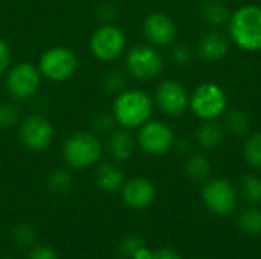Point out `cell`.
I'll return each mask as SVG.
<instances>
[{"label": "cell", "instance_id": "obj_15", "mask_svg": "<svg viewBox=\"0 0 261 259\" xmlns=\"http://www.w3.org/2000/svg\"><path fill=\"white\" fill-rule=\"evenodd\" d=\"M138 148L136 136H133L132 130L127 128H118L112 130L109 133L107 142L104 145V150L110 156V159L116 163L127 162L133 157L135 151Z\"/></svg>", "mask_w": 261, "mask_h": 259}, {"label": "cell", "instance_id": "obj_25", "mask_svg": "<svg viewBox=\"0 0 261 259\" xmlns=\"http://www.w3.org/2000/svg\"><path fill=\"white\" fill-rule=\"evenodd\" d=\"M243 157L246 163L255 169H261V131L249 133L243 147Z\"/></svg>", "mask_w": 261, "mask_h": 259}, {"label": "cell", "instance_id": "obj_4", "mask_svg": "<svg viewBox=\"0 0 261 259\" xmlns=\"http://www.w3.org/2000/svg\"><path fill=\"white\" fill-rule=\"evenodd\" d=\"M41 73L37 64L31 61H20L12 64L3 76L5 92L14 102H28L37 96L41 87Z\"/></svg>", "mask_w": 261, "mask_h": 259}, {"label": "cell", "instance_id": "obj_28", "mask_svg": "<svg viewBox=\"0 0 261 259\" xmlns=\"http://www.w3.org/2000/svg\"><path fill=\"white\" fill-rule=\"evenodd\" d=\"M35 237H37L35 229L31 224H28V223L17 224L12 229V232H11V238H12L14 244L18 246V247H21V249L32 246L34 241H35Z\"/></svg>", "mask_w": 261, "mask_h": 259}, {"label": "cell", "instance_id": "obj_20", "mask_svg": "<svg viewBox=\"0 0 261 259\" xmlns=\"http://www.w3.org/2000/svg\"><path fill=\"white\" fill-rule=\"evenodd\" d=\"M185 176L193 183H205L211 176V162L202 153H191L185 162Z\"/></svg>", "mask_w": 261, "mask_h": 259}, {"label": "cell", "instance_id": "obj_38", "mask_svg": "<svg viewBox=\"0 0 261 259\" xmlns=\"http://www.w3.org/2000/svg\"><path fill=\"white\" fill-rule=\"evenodd\" d=\"M3 259H15V258H3Z\"/></svg>", "mask_w": 261, "mask_h": 259}, {"label": "cell", "instance_id": "obj_1", "mask_svg": "<svg viewBox=\"0 0 261 259\" xmlns=\"http://www.w3.org/2000/svg\"><path fill=\"white\" fill-rule=\"evenodd\" d=\"M154 99L142 89H124L115 95L110 113L118 127L127 130H138L153 118Z\"/></svg>", "mask_w": 261, "mask_h": 259}, {"label": "cell", "instance_id": "obj_13", "mask_svg": "<svg viewBox=\"0 0 261 259\" xmlns=\"http://www.w3.org/2000/svg\"><path fill=\"white\" fill-rule=\"evenodd\" d=\"M142 35L154 47L171 46L177 38L176 21L162 11H153L142 21Z\"/></svg>", "mask_w": 261, "mask_h": 259}, {"label": "cell", "instance_id": "obj_5", "mask_svg": "<svg viewBox=\"0 0 261 259\" xmlns=\"http://www.w3.org/2000/svg\"><path fill=\"white\" fill-rule=\"evenodd\" d=\"M125 72L136 81H151L156 79L165 69V60L154 47L148 43L132 46L124 53Z\"/></svg>", "mask_w": 261, "mask_h": 259}, {"label": "cell", "instance_id": "obj_33", "mask_svg": "<svg viewBox=\"0 0 261 259\" xmlns=\"http://www.w3.org/2000/svg\"><path fill=\"white\" fill-rule=\"evenodd\" d=\"M28 259H60L57 250L47 244H38V246H32L29 253H28Z\"/></svg>", "mask_w": 261, "mask_h": 259}, {"label": "cell", "instance_id": "obj_7", "mask_svg": "<svg viewBox=\"0 0 261 259\" xmlns=\"http://www.w3.org/2000/svg\"><path fill=\"white\" fill-rule=\"evenodd\" d=\"M89 49L95 60L113 63L127 50V35L116 23L99 24L89 38Z\"/></svg>", "mask_w": 261, "mask_h": 259}, {"label": "cell", "instance_id": "obj_21", "mask_svg": "<svg viewBox=\"0 0 261 259\" xmlns=\"http://www.w3.org/2000/svg\"><path fill=\"white\" fill-rule=\"evenodd\" d=\"M223 128L234 137H246L251 133V119L243 110H226L223 114Z\"/></svg>", "mask_w": 261, "mask_h": 259}, {"label": "cell", "instance_id": "obj_16", "mask_svg": "<svg viewBox=\"0 0 261 259\" xmlns=\"http://www.w3.org/2000/svg\"><path fill=\"white\" fill-rule=\"evenodd\" d=\"M229 52V37L219 29L205 32L197 43V53L206 63H217Z\"/></svg>", "mask_w": 261, "mask_h": 259}, {"label": "cell", "instance_id": "obj_14", "mask_svg": "<svg viewBox=\"0 0 261 259\" xmlns=\"http://www.w3.org/2000/svg\"><path fill=\"white\" fill-rule=\"evenodd\" d=\"M119 192L124 205L133 211H144L156 200V186L145 177H132L125 180Z\"/></svg>", "mask_w": 261, "mask_h": 259}, {"label": "cell", "instance_id": "obj_37", "mask_svg": "<svg viewBox=\"0 0 261 259\" xmlns=\"http://www.w3.org/2000/svg\"><path fill=\"white\" fill-rule=\"evenodd\" d=\"M151 256H153V250L148 249L147 246H142V247L133 255V258L132 259H151Z\"/></svg>", "mask_w": 261, "mask_h": 259}, {"label": "cell", "instance_id": "obj_11", "mask_svg": "<svg viewBox=\"0 0 261 259\" xmlns=\"http://www.w3.org/2000/svg\"><path fill=\"white\" fill-rule=\"evenodd\" d=\"M176 134L173 128L159 119H150L138 128L136 143L141 151L150 156H164L173 150Z\"/></svg>", "mask_w": 261, "mask_h": 259}, {"label": "cell", "instance_id": "obj_3", "mask_svg": "<svg viewBox=\"0 0 261 259\" xmlns=\"http://www.w3.org/2000/svg\"><path fill=\"white\" fill-rule=\"evenodd\" d=\"M228 37L242 50H261V6L243 5L232 11L228 20Z\"/></svg>", "mask_w": 261, "mask_h": 259}, {"label": "cell", "instance_id": "obj_10", "mask_svg": "<svg viewBox=\"0 0 261 259\" xmlns=\"http://www.w3.org/2000/svg\"><path fill=\"white\" fill-rule=\"evenodd\" d=\"M202 202L211 214L226 217L239 208V191L226 179H211L203 183Z\"/></svg>", "mask_w": 261, "mask_h": 259}, {"label": "cell", "instance_id": "obj_29", "mask_svg": "<svg viewBox=\"0 0 261 259\" xmlns=\"http://www.w3.org/2000/svg\"><path fill=\"white\" fill-rule=\"evenodd\" d=\"M142 246H145V243H144V240L141 238V237H138V235H128V237H125L121 243H119V255L121 256H124L125 259H132L133 258V255L142 247Z\"/></svg>", "mask_w": 261, "mask_h": 259}, {"label": "cell", "instance_id": "obj_22", "mask_svg": "<svg viewBox=\"0 0 261 259\" xmlns=\"http://www.w3.org/2000/svg\"><path fill=\"white\" fill-rule=\"evenodd\" d=\"M46 185L52 194H57V195L67 194L73 186V176L70 172V168L60 166V168L52 169L46 179Z\"/></svg>", "mask_w": 261, "mask_h": 259}, {"label": "cell", "instance_id": "obj_35", "mask_svg": "<svg viewBox=\"0 0 261 259\" xmlns=\"http://www.w3.org/2000/svg\"><path fill=\"white\" fill-rule=\"evenodd\" d=\"M151 259H182V256L170 247H162L158 250H153V256Z\"/></svg>", "mask_w": 261, "mask_h": 259}, {"label": "cell", "instance_id": "obj_24", "mask_svg": "<svg viewBox=\"0 0 261 259\" xmlns=\"http://www.w3.org/2000/svg\"><path fill=\"white\" fill-rule=\"evenodd\" d=\"M240 197L251 206L261 203V179L255 174H246L240 180Z\"/></svg>", "mask_w": 261, "mask_h": 259}, {"label": "cell", "instance_id": "obj_26", "mask_svg": "<svg viewBox=\"0 0 261 259\" xmlns=\"http://www.w3.org/2000/svg\"><path fill=\"white\" fill-rule=\"evenodd\" d=\"M101 89H102V92H106L109 95L121 93L124 89H127L125 73L121 72V70H116V69L106 72L102 79H101Z\"/></svg>", "mask_w": 261, "mask_h": 259}, {"label": "cell", "instance_id": "obj_17", "mask_svg": "<svg viewBox=\"0 0 261 259\" xmlns=\"http://www.w3.org/2000/svg\"><path fill=\"white\" fill-rule=\"evenodd\" d=\"M95 185L98 189H101L106 194H115L119 192L125 177L122 169L118 166L116 162H99L95 166Z\"/></svg>", "mask_w": 261, "mask_h": 259}, {"label": "cell", "instance_id": "obj_34", "mask_svg": "<svg viewBox=\"0 0 261 259\" xmlns=\"http://www.w3.org/2000/svg\"><path fill=\"white\" fill-rule=\"evenodd\" d=\"M12 66V52L9 44L0 37V78L5 76L8 69Z\"/></svg>", "mask_w": 261, "mask_h": 259}, {"label": "cell", "instance_id": "obj_8", "mask_svg": "<svg viewBox=\"0 0 261 259\" xmlns=\"http://www.w3.org/2000/svg\"><path fill=\"white\" fill-rule=\"evenodd\" d=\"M190 110L200 121H216L228 110V95L216 82H202L190 95Z\"/></svg>", "mask_w": 261, "mask_h": 259}, {"label": "cell", "instance_id": "obj_30", "mask_svg": "<svg viewBox=\"0 0 261 259\" xmlns=\"http://www.w3.org/2000/svg\"><path fill=\"white\" fill-rule=\"evenodd\" d=\"M90 124H92V125H90V127H92L90 131H93V133L98 134V136L110 133V131L113 130V125H116L115 121H113L112 113H99V114H96V116L92 119Z\"/></svg>", "mask_w": 261, "mask_h": 259}, {"label": "cell", "instance_id": "obj_12", "mask_svg": "<svg viewBox=\"0 0 261 259\" xmlns=\"http://www.w3.org/2000/svg\"><path fill=\"white\" fill-rule=\"evenodd\" d=\"M154 105L165 116L177 118L182 116L190 108V93L188 90L174 79H164L158 84L154 90Z\"/></svg>", "mask_w": 261, "mask_h": 259}, {"label": "cell", "instance_id": "obj_6", "mask_svg": "<svg viewBox=\"0 0 261 259\" xmlns=\"http://www.w3.org/2000/svg\"><path fill=\"white\" fill-rule=\"evenodd\" d=\"M80 60L73 49L67 46H50L38 58L37 67L41 78L50 82H66L72 79L78 70Z\"/></svg>", "mask_w": 261, "mask_h": 259}, {"label": "cell", "instance_id": "obj_32", "mask_svg": "<svg viewBox=\"0 0 261 259\" xmlns=\"http://www.w3.org/2000/svg\"><path fill=\"white\" fill-rule=\"evenodd\" d=\"M118 17V9L113 3L110 2H104L101 5H98L96 8V18L99 20V24L104 23H115Z\"/></svg>", "mask_w": 261, "mask_h": 259}, {"label": "cell", "instance_id": "obj_23", "mask_svg": "<svg viewBox=\"0 0 261 259\" xmlns=\"http://www.w3.org/2000/svg\"><path fill=\"white\" fill-rule=\"evenodd\" d=\"M239 229L251 237L261 235V209L257 206H251L239 214L237 218Z\"/></svg>", "mask_w": 261, "mask_h": 259}, {"label": "cell", "instance_id": "obj_27", "mask_svg": "<svg viewBox=\"0 0 261 259\" xmlns=\"http://www.w3.org/2000/svg\"><path fill=\"white\" fill-rule=\"evenodd\" d=\"M20 119L21 116L17 102L14 101L0 102V131H6L17 127Z\"/></svg>", "mask_w": 261, "mask_h": 259}, {"label": "cell", "instance_id": "obj_19", "mask_svg": "<svg viewBox=\"0 0 261 259\" xmlns=\"http://www.w3.org/2000/svg\"><path fill=\"white\" fill-rule=\"evenodd\" d=\"M199 15L206 24L220 27L228 24L231 9L223 0H203L199 8Z\"/></svg>", "mask_w": 261, "mask_h": 259}, {"label": "cell", "instance_id": "obj_31", "mask_svg": "<svg viewBox=\"0 0 261 259\" xmlns=\"http://www.w3.org/2000/svg\"><path fill=\"white\" fill-rule=\"evenodd\" d=\"M171 60L179 67H187L193 63V50L185 44H174L171 47Z\"/></svg>", "mask_w": 261, "mask_h": 259}, {"label": "cell", "instance_id": "obj_2", "mask_svg": "<svg viewBox=\"0 0 261 259\" xmlns=\"http://www.w3.org/2000/svg\"><path fill=\"white\" fill-rule=\"evenodd\" d=\"M104 151V143L98 134L89 130H80L64 139L61 157L70 169H87L101 162Z\"/></svg>", "mask_w": 261, "mask_h": 259}, {"label": "cell", "instance_id": "obj_9", "mask_svg": "<svg viewBox=\"0 0 261 259\" xmlns=\"http://www.w3.org/2000/svg\"><path fill=\"white\" fill-rule=\"evenodd\" d=\"M17 136L26 150L32 153H43L52 145L55 139V128L46 116L32 113L20 119L17 125Z\"/></svg>", "mask_w": 261, "mask_h": 259}, {"label": "cell", "instance_id": "obj_36", "mask_svg": "<svg viewBox=\"0 0 261 259\" xmlns=\"http://www.w3.org/2000/svg\"><path fill=\"white\" fill-rule=\"evenodd\" d=\"M173 148H176V151H177L179 154L188 157V156L191 154V151H193V143H191L188 139H176Z\"/></svg>", "mask_w": 261, "mask_h": 259}, {"label": "cell", "instance_id": "obj_18", "mask_svg": "<svg viewBox=\"0 0 261 259\" xmlns=\"http://www.w3.org/2000/svg\"><path fill=\"white\" fill-rule=\"evenodd\" d=\"M225 136H226V131L223 125L217 122V119L202 121V124L196 130V142L205 151L219 148L223 143Z\"/></svg>", "mask_w": 261, "mask_h": 259}]
</instances>
